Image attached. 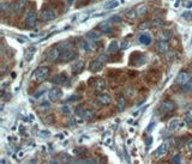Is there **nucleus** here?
<instances>
[{
  "mask_svg": "<svg viewBox=\"0 0 192 164\" xmlns=\"http://www.w3.org/2000/svg\"><path fill=\"white\" fill-rule=\"evenodd\" d=\"M48 73H49L48 67H39L33 72L31 79H33V82H35V83H42L47 79Z\"/></svg>",
  "mask_w": 192,
  "mask_h": 164,
  "instance_id": "1",
  "label": "nucleus"
},
{
  "mask_svg": "<svg viewBox=\"0 0 192 164\" xmlns=\"http://www.w3.org/2000/svg\"><path fill=\"white\" fill-rule=\"evenodd\" d=\"M76 115L83 120H91L94 117V112L90 110V109H86V108H77L76 109Z\"/></svg>",
  "mask_w": 192,
  "mask_h": 164,
  "instance_id": "2",
  "label": "nucleus"
},
{
  "mask_svg": "<svg viewBox=\"0 0 192 164\" xmlns=\"http://www.w3.org/2000/svg\"><path fill=\"white\" fill-rule=\"evenodd\" d=\"M76 56H77V53L73 50V49H71V48H65V49H62V52H61V56H60V59H61V61H64V62H67V61H71V60H73V59H76Z\"/></svg>",
  "mask_w": 192,
  "mask_h": 164,
  "instance_id": "3",
  "label": "nucleus"
},
{
  "mask_svg": "<svg viewBox=\"0 0 192 164\" xmlns=\"http://www.w3.org/2000/svg\"><path fill=\"white\" fill-rule=\"evenodd\" d=\"M36 22H37V18H36L35 11L30 10L25 16V25L29 26V28H34L36 25Z\"/></svg>",
  "mask_w": 192,
  "mask_h": 164,
  "instance_id": "4",
  "label": "nucleus"
},
{
  "mask_svg": "<svg viewBox=\"0 0 192 164\" xmlns=\"http://www.w3.org/2000/svg\"><path fill=\"white\" fill-rule=\"evenodd\" d=\"M48 97L51 102H58L60 98L62 97V91L60 87H53L48 92Z\"/></svg>",
  "mask_w": 192,
  "mask_h": 164,
  "instance_id": "5",
  "label": "nucleus"
},
{
  "mask_svg": "<svg viewBox=\"0 0 192 164\" xmlns=\"http://www.w3.org/2000/svg\"><path fill=\"white\" fill-rule=\"evenodd\" d=\"M103 61L100 59V58H96V59H94L91 62H90V65H89V69H90V71L91 72H97V71H101L102 69H103Z\"/></svg>",
  "mask_w": 192,
  "mask_h": 164,
  "instance_id": "6",
  "label": "nucleus"
},
{
  "mask_svg": "<svg viewBox=\"0 0 192 164\" xmlns=\"http://www.w3.org/2000/svg\"><path fill=\"white\" fill-rule=\"evenodd\" d=\"M190 80H191V78H190L188 73H187V72H185V71L179 72V74H178V76H177V78H175V83H177L178 85H181V86L186 85Z\"/></svg>",
  "mask_w": 192,
  "mask_h": 164,
  "instance_id": "7",
  "label": "nucleus"
},
{
  "mask_svg": "<svg viewBox=\"0 0 192 164\" xmlns=\"http://www.w3.org/2000/svg\"><path fill=\"white\" fill-rule=\"evenodd\" d=\"M174 108H175V103H174L173 101L167 100V101H165V102L161 104V107H160V112H161L162 114H167V113L173 112Z\"/></svg>",
  "mask_w": 192,
  "mask_h": 164,
  "instance_id": "8",
  "label": "nucleus"
},
{
  "mask_svg": "<svg viewBox=\"0 0 192 164\" xmlns=\"http://www.w3.org/2000/svg\"><path fill=\"white\" fill-rule=\"evenodd\" d=\"M40 18H41L42 22H49V20L55 18V13L52 9H45V10H42Z\"/></svg>",
  "mask_w": 192,
  "mask_h": 164,
  "instance_id": "9",
  "label": "nucleus"
},
{
  "mask_svg": "<svg viewBox=\"0 0 192 164\" xmlns=\"http://www.w3.org/2000/svg\"><path fill=\"white\" fill-rule=\"evenodd\" d=\"M60 56H61L60 49H59L58 47H54V48H52V49L48 52V54H47V60H49L51 62H54V61H56L58 59H60Z\"/></svg>",
  "mask_w": 192,
  "mask_h": 164,
  "instance_id": "10",
  "label": "nucleus"
},
{
  "mask_svg": "<svg viewBox=\"0 0 192 164\" xmlns=\"http://www.w3.org/2000/svg\"><path fill=\"white\" fill-rule=\"evenodd\" d=\"M67 79H69L67 78V74H65V73H59V74L54 76L51 79V82L53 84H55V85H62V84H65L67 82Z\"/></svg>",
  "mask_w": 192,
  "mask_h": 164,
  "instance_id": "11",
  "label": "nucleus"
},
{
  "mask_svg": "<svg viewBox=\"0 0 192 164\" xmlns=\"http://www.w3.org/2000/svg\"><path fill=\"white\" fill-rule=\"evenodd\" d=\"M167 152H168V144H167V143H163V144H161V145L157 147V150L155 151L154 155H155L156 158H160V157L166 156Z\"/></svg>",
  "mask_w": 192,
  "mask_h": 164,
  "instance_id": "12",
  "label": "nucleus"
},
{
  "mask_svg": "<svg viewBox=\"0 0 192 164\" xmlns=\"http://www.w3.org/2000/svg\"><path fill=\"white\" fill-rule=\"evenodd\" d=\"M97 101H99L102 106H108V104H111V102H112V97H111V95H108V93H106V92H101V93L97 96Z\"/></svg>",
  "mask_w": 192,
  "mask_h": 164,
  "instance_id": "13",
  "label": "nucleus"
},
{
  "mask_svg": "<svg viewBox=\"0 0 192 164\" xmlns=\"http://www.w3.org/2000/svg\"><path fill=\"white\" fill-rule=\"evenodd\" d=\"M168 130L169 132H175V130L179 128V127H181V121L179 120V119H172L169 122H168Z\"/></svg>",
  "mask_w": 192,
  "mask_h": 164,
  "instance_id": "14",
  "label": "nucleus"
},
{
  "mask_svg": "<svg viewBox=\"0 0 192 164\" xmlns=\"http://www.w3.org/2000/svg\"><path fill=\"white\" fill-rule=\"evenodd\" d=\"M172 36V32L169 30H160V32L157 34V39L158 41H165L167 42Z\"/></svg>",
  "mask_w": 192,
  "mask_h": 164,
  "instance_id": "15",
  "label": "nucleus"
},
{
  "mask_svg": "<svg viewBox=\"0 0 192 164\" xmlns=\"http://www.w3.org/2000/svg\"><path fill=\"white\" fill-rule=\"evenodd\" d=\"M94 89H95L96 92H101V91H103V90L106 89V83H105V80H103L102 78H97V79L95 78Z\"/></svg>",
  "mask_w": 192,
  "mask_h": 164,
  "instance_id": "16",
  "label": "nucleus"
},
{
  "mask_svg": "<svg viewBox=\"0 0 192 164\" xmlns=\"http://www.w3.org/2000/svg\"><path fill=\"white\" fill-rule=\"evenodd\" d=\"M26 4V0H15L11 5V10L13 11H18V10H22Z\"/></svg>",
  "mask_w": 192,
  "mask_h": 164,
  "instance_id": "17",
  "label": "nucleus"
},
{
  "mask_svg": "<svg viewBox=\"0 0 192 164\" xmlns=\"http://www.w3.org/2000/svg\"><path fill=\"white\" fill-rule=\"evenodd\" d=\"M138 40H139V43H142V44H144V46H148V44L151 43V36H150L149 34H147V32L142 34V35L138 37Z\"/></svg>",
  "mask_w": 192,
  "mask_h": 164,
  "instance_id": "18",
  "label": "nucleus"
},
{
  "mask_svg": "<svg viewBox=\"0 0 192 164\" xmlns=\"http://www.w3.org/2000/svg\"><path fill=\"white\" fill-rule=\"evenodd\" d=\"M100 36H101V34H100L99 31H96V30H91V31H89L88 34H86V39L90 40V41H96V40H99Z\"/></svg>",
  "mask_w": 192,
  "mask_h": 164,
  "instance_id": "19",
  "label": "nucleus"
},
{
  "mask_svg": "<svg viewBox=\"0 0 192 164\" xmlns=\"http://www.w3.org/2000/svg\"><path fill=\"white\" fill-rule=\"evenodd\" d=\"M83 69H84V62H83L82 60H77V62H75V63H73V66H72V71H73L75 73H79V72H82V71H83Z\"/></svg>",
  "mask_w": 192,
  "mask_h": 164,
  "instance_id": "20",
  "label": "nucleus"
},
{
  "mask_svg": "<svg viewBox=\"0 0 192 164\" xmlns=\"http://www.w3.org/2000/svg\"><path fill=\"white\" fill-rule=\"evenodd\" d=\"M79 48L83 49L84 52L91 50V46L89 44V42H88L86 40H81V41H79Z\"/></svg>",
  "mask_w": 192,
  "mask_h": 164,
  "instance_id": "21",
  "label": "nucleus"
},
{
  "mask_svg": "<svg viewBox=\"0 0 192 164\" xmlns=\"http://www.w3.org/2000/svg\"><path fill=\"white\" fill-rule=\"evenodd\" d=\"M157 49L160 50V52H167L168 50V43L167 42H165V41H158V43H157Z\"/></svg>",
  "mask_w": 192,
  "mask_h": 164,
  "instance_id": "22",
  "label": "nucleus"
},
{
  "mask_svg": "<svg viewBox=\"0 0 192 164\" xmlns=\"http://www.w3.org/2000/svg\"><path fill=\"white\" fill-rule=\"evenodd\" d=\"M119 49H120V48H119V43H118L117 41L111 42V44L108 46V52H109V53H117Z\"/></svg>",
  "mask_w": 192,
  "mask_h": 164,
  "instance_id": "23",
  "label": "nucleus"
},
{
  "mask_svg": "<svg viewBox=\"0 0 192 164\" xmlns=\"http://www.w3.org/2000/svg\"><path fill=\"white\" fill-rule=\"evenodd\" d=\"M99 29H100L101 31H103V32H111V30H112V28H111V25H109V23H108V22H103V23H101V24H100V26H99Z\"/></svg>",
  "mask_w": 192,
  "mask_h": 164,
  "instance_id": "24",
  "label": "nucleus"
},
{
  "mask_svg": "<svg viewBox=\"0 0 192 164\" xmlns=\"http://www.w3.org/2000/svg\"><path fill=\"white\" fill-rule=\"evenodd\" d=\"M136 17H137V11L136 10H130V11H127L126 15H125V18L129 19V20H133Z\"/></svg>",
  "mask_w": 192,
  "mask_h": 164,
  "instance_id": "25",
  "label": "nucleus"
},
{
  "mask_svg": "<svg viewBox=\"0 0 192 164\" xmlns=\"http://www.w3.org/2000/svg\"><path fill=\"white\" fill-rule=\"evenodd\" d=\"M126 107V100L124 96H119L118 98V108L119 110H124V108Z\"/></svg>",
  "mask_w": 192,
  "mask_h": 164,
  "instance_id": "26",
  "label": "nucleus"
},
{
  "mask_svg": "<svg viewBox=\"0 0 192 164\" xmlns=\"http://www.w3.org/2000/svg\"><path fill=\"white\" fill-rule=\"evenodd\" d=\"M184 120H185L186 123H192V109L186 112V114L184 116Z\"/></svg>",
  "mask_w": 192,
  "mask_h": 164,
  "instance_id": "27",
  "label": "nucleus"
},
{
  "mask_svg": "<svg viewBox=\"0 0 192 164\" xmlns=\"http://www.w3.org/2000/svg\"><path fill=\"white\" fill-rule=\"evenodd\" d=\"M136 11H137V15H144L145 12H147V6L145 5H138L137 6V9H136Z\"/></svg>",
  "mask_w": 192,
  "mask_h": 164,
  "instance_id": "28",
  "label": "nucleus"
},
{
  "mask_svg": "<svg viewBox=\"0 0 192 164\" xmlns=\"http://www.w3.org/2000/svg\"><path fill=\"white\" fill-rule=\"evenodd\" d=\"M119 5V3L118 1H115V0H112L111 3H108V4H106V6H105V9H114V7H117Z\"/></svg>",
  "mask_w": 192,
  "mask_h": 164,
  "instance_id": "29",
  "label": "nucleus"
},
{
  "mask_svg": "<svg viewBox=\"0 0 192 164\" xmlns=\"http://www.w3.org/2000/svg\"><path fill=\"white\" fill-rule=\"evenodd\" d=\"M151 26V23L150 22H143V23H141L139 24V30H145V29H148V28H150Z\"/></svg>",
  "mask_w": 192,
  "mask_h": 164,
  "instance_id": "30",
  "label": "nucleus"
},
{
  "mask_svg": "<svg viewBox=\"0 0 192 164\" xmlns=\"http://www.w3.org/2000/svg\"><path fill=\"white\" fill-rule=\"evenodd\" d=\"M49 106H51V103H49L48 101H45V102H42V103L40 104V109H41V110H46V109L49 108Z\"/></svg>",
  "mask_w": 192,
  "mask_h": 164,
  "instance_id": "31",
  "label": "nucleus"
},
{
  "mask_svg": "<svg viewBox=\"0 0 192 164\" xmlns=\"http://www.w3.org/2000/svg\"><path fill=\"white\" fill-rule=\"evenodd\" d=\"M182 18H185L186 20H191L192 19V12L191 11H186L185 13H182Z\"/></svg>",
  "mask_w": 192,
  "mask_h": 164,
  "instance_id": "32",
  "label": "nucleus"
},
{
  "mask_svg": "<svg viewBox=\"0 0 192 164\" xmlns=\"http://www.w3.org/2000/svg\"><path fill=\"white\" fill-rule=\"evenodd\" d=\"M192 89V80H190L186 85H184L182 86V91H185V92H187V91H190Z\"/></svg>",
  "mask_w": 192,
  "mask_h": 164,
  "instance_id": "33",
  "label": "nucleus"
},
{
  "mask_svg": "<svg viewBox=\"0 0 192 164\" xmlns=\"http://www.w3.org/2000/svg\"><path fill=\"white\" fill-rule=\"evenodd\" d=\"M34 53H35V48H34V47H33V48H30V52H28V53H26V60H31V58H33Z\"/></svg>",
  "mask_w": 192,
  "mask_h": 164,
  "instance_id": "34",
  "label": "nucleus"
},
{
  "mask_svg": "<svg viewBox=\"0 0 192 164\" xmlns=\"http://www.w3.org/2000/svg\"><path fill=\"white\" fill-rule=\"evenodd\" d=\"M82 164H96V159L94 158H88L85 160H82Z\"/></svg>",
  "mask_w": 192,
  "mask_h": 164,
  "instance_id": "35",
  "label": "nucleus"
},
{
  "mask_svg": "<svg viewBox=\"0 0 192 164\" xmlns=\"http://www.w3.org/2000/svg\"><path fill=\"white\" fill-rule=\"evenodd\" d=\"M172 162H173V164H180V155H175L172 158Z\"/></svg>",
  "mask_w": 192,
  "mask_h": 164,
  "instance_id": "36",
  "label": "nucleus"
},
{
  "mask_svg": "<svg viewBox=\"0 0 192 164\" xmlns=\"http://www.w3.org/2000/svg\"><path fill=\"white\" fill-rule=\"evenodd\" d=\"M45 92H46V87H42L40 91H37V92L34 95V97H35V98H39V97H40L42 93H45Z\"/></svg>",
  "mask_w": 192,
  "mask_h": 164,
  "instance_id": "37",
  "label": "nucleus"
},
{
  "mask_svg": "<svg viewBox=\"0 0 192 164\" xmlns=\"http://www.w3.org/2000/svg\"><path fill=\"white\" fill-rule=\"evenodd\" d=\"M186 149L188 152H192V139H190L187 143H186Z\"/></svg>",
  "mask_w": 192,
  "mask_h": 164,
  "instance_id": "38",
  "label": "nucleus"
},
{
  "mask_svg": "<svg viewBox=\"0 0 192 164\" xmlns=\"http://www.w3.org/2000/svg\"><path fill=\"white\" fill-rule=\"evenodd\" d=\"M24 156H25V151L22 150V151H18V152H17V156H16V157H17V159H22Z\"/></svg>",
  "mask_w": 192,
  "mask_h": 164,
  "instance_id": "39",
  "label": "nucleus"
},
{
  "mask_svg": "<svg viewBox=\"0 0 192 164\" xmlns=\"http://www.w3.org/2000/svg\"><path fill=\"white\" fill-rule=\"evenodd\" d=\"M39 134H40L42 138H46V137H48V136H49V132H47V130H40Z\"/></svg>",
  "mask_w": 192,
  "mask_h": 164,
  "instance_id": "40",
  "label": "nucleus"
},
{
  "mask_svg": "<svg viewBox=\"0 0 192 164\" xmlns=\"http://www.w3.org/2000/svg\"><path fill=\"white\" fill-rule=\"evenodd\" d=\"M111 20H112V22H117V23H119V22H120V17H119V16H113V17L111 18Z\"/></svg>",
  "mask_w": 192,
  "mask_h": 164,
  "instance_id": "41",
  "label": "nucleus"
},
{
  "mask_svg": "<svg viewBox=\"0 0 192 164\" xmlns=\"http://www.w3.org/2000/svg\"><path fill=\"white\" fill-rule=\"evenodd\" d=\"M154 25H156V26H158V25H162L161 19H156V22H154Z\"/></svg>",
  "mask_w": 192,
  "mask_h": 164,
  "instance_id": "42",
  "label": "nucleus"
},
{
  "mask_svg": "<svg viewBox=\"0 0 192 164\" xmlns=\"http://www.w3.org/2000/svg\"><path fill=\"white\" fill-rule=\"evenodd\" d=\"M105 144H106V145H111V144H112V138H111V137H108V138H107V140H105Z\"/></svg>",
  "mask_w": 192,
  "mask_h": 164,
  "instance_id": "43",
  "label": "nucleus"
},
{
  "mask_svg": "<svg viewBox=\"0 0 192 164\" xmlns=\"http://www.w3.org/2000/svg\"><path fill=\"white\" fill-rule=\"evenodd\" d=\"M84 151H85L84 149H75V150H73L75 153H81V152H84Z\"/></svg>",
  "mask_w": 192,
  "mask_h": 164,
  "instance_id": "44",
  "label": "nucleus"
},
{
  "mask_svg": "<svg viewBox=\"0 0 192 164\" xmlns=\"http://www.w3.org/2000/svg\"><path fill=\"white\" fill-rule=\"evenodd\" d=\"M62 112L65 113V114H69V113H70V109H69L67 107H65V106H64V107H62Z\"/></svg>",
  "mask_w": 192,
  "mask_h": 164,
  "instance_id": "45",
  "label": "nucleus"
},
{
  "mask_svg": "<svg viewBox=\"0 0 192 164\" xmlns=\"http://www.w3.org/2000/svg\"><path fill=\"white\" fill-rule=\"evenodd\" d=\"M192 6V3H188V4H186V7H191Z\"/></svg>",
  "mask_w": 192,
  "mask_h": 164,
  "instance_id": "46",
  "label": "nucleus"
},
{
  "mask_svg": "<svg viewBox=\"0 0 192 164\" xmlns=\"http://www.w3.org/2000/svg\"><path fill=\"white\" fill-rule=\"evenodd\" d=\"M67 1H69V5H71L73 3V0H67Z\"/></svg>",
  "mask_w": 192,
  "mask_h": 164,
  "instance_id": "47",
  "label": "nucleus"
},
{
  "mask_svg": "<svg viewBox=\"0 0 192 164\" xmlns=\"http://www.w3.org/2000/svg\"><path fill=\"white\" fill-rule=\"evenodd\" d=\"M51 164H58V163H56V162H52Z\"/></svg>",
  "mask_w": 192,
  "mask_h": 164,
  "instance_id": "48",
  "label": "nucleus"
},
{
  "mask_svg": "<svg viewBox=\"0 0 192 164\" xmlns=\"http://www.w3.org/2000/svg\"><path fill=\"white\" fill-rule=\"evenodd\" d=\"M31 164H35V163H31Z\"/></svg>",
  "mask_w": 192,
  "mask_h": 164,
  "instance_id": "49",
  "label": "nucleus"
},
{
  "mask_svg": "<svg viewBox=\"0 0 192 164\" xmlns=\"http://www.w3.org/2000/svg\"><path fill=\"white\" fill-rule=\"evenodd\" d=\"M165 164H167V163H165Z\"/></svg>",
  "mask_w": 192,
  "mask_h": 164,
  "instance_id": "50",
  "label": "nucleus"
}]
</instances>
